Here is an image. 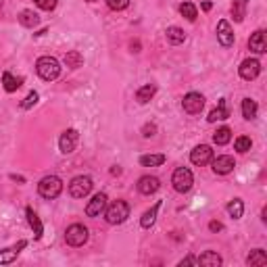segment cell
Returning <instances> with one entry per match:
<instances>
[{"mask_svg":"<svg viewBox=\"0 0 267 267\" xmlns=\"http://www.w3.org/2000/svg\"><path fill=\"white\" fill-rule=\"evenodd\" d=\"M36 71H38V75H40L42 80L53 82V80H56V77L61 75V63H58L54 56H40L38 58V63H36Z\"/></svg>","mask_w":267,"mask_h":267,"instance_id":"1","label":"cell"},{"mask_svg":"<svg viewBox=\"0 0 267 267\" xmlns=\"http://www.w3.org/2000/svg\"><path fill=\"white\" fill-rule=\"evenodd\" d=\"M105 217L111 225H119L130 217V205L125 201H115L113 205H108L105 209Z\"/></svg>","mask_w":267,"mask_h":267,"instance_id":"2","label":"cell"},{"mask_svg":"<svg viewBox=\"0 0 267 267\" xmlns=\"http://www.w3.org/2000/svg\"><path fill=\"white\" fill-rule=\"evenodd\" d=\"M38 192H40L42 199L53 201L63 192V182L58 180L56 175H46L40 180V184H38Z\"/></svg>","mask_w":267,"mask_h":267,"instance_id":"3","label":"cell"},{"mask_svg":"<svg viewBox=\"0 0 267 267\" xmlns=\"http://www.w3.org/2000/svg\"><path fill=\"white\" fill-rule=\"evenodd\" d=\"M171 184L175 188V192L184 194V192H188L192 188L194 175H192V171L188 169V167H177V169L173 171V175H171Z\"/></svg>","mask_w":267,"mask_h":267,"instance_id":"4","label":"cell"},{"mask_svg":"<svg viewBox=\"0 0 267 267\" xmlns=\"http://www.w3.org/2000/svg\"><path fill=\"white\" fill-rule=\"evenodd\" d=\"M92 177L90 175H77L71 180V184H69V194L73 196V199H84V196H88L92 192Z\"/></svg>","mask_w":267,"mask_h":267,"instance_id":"5","label":"cell"},{"mask_svg":"<svg viewBox=\"0 0 267 267\" xmlns=\"http://www.w3.org/2000/svg\"><path fill=\"white\" fill-rule=\"evenodd\" d=\"M65 240L69 246H84L88 242V227L82 223H73L67 227L65 232Z\"/></svg>","mask_w":267,"mask_h":267,"instance_id":"6","label":"cell"},{"mask_svg":"<svg viewBox=\"0 0 267 267\" xmlns=\"http://www.w3.org/2000/svg\"><path fill=\"white\" fill-rule=\"evenodd\" d=\"M182 107H184L186 113L199 115V113L203 111V107H205V96L199 94V92H188V94L184 96V101H182Z\"/></svg>","mask_w":267,"mask_h":267,"instance_id":"7","label":"cell"},{"mask_svg":"<svg viewBox=\"0 0 267 267\" xmlns=\"http://www.w3.org/2000/svg\"><path fill=\"white\" fill-rule=\"evenodd\" d=\"M77 140H80V134L77 130H65L58 138V148H61L63 155H71L77 146Z\"/></svg>","mask_w":267,"mask_h":267,"instance_id":"8","label":"cell"},{"mask_svg":"<svg viewBox=\"0 0 267 267\" xmlns=\"http://www.w3.org/2000/svg\"><path fill=\"white\" fill-rule=\"evenodd\" d=\"M238 71H240L242 80L251 82V80H255V77H259V73H261V63L257 61V58H246V61H242V65H240Z\"/></svg>","mask_w":267,"mask_h":267,"instance_id":"9","label":"cell"},{"mask_svg":"<svg viewBox=\"0 0 267 267\" xmlns=\"http://www.w3.org/2000/svg\"><path fill=\"white\" fill-rule=\"evenodd\" d=\"M217 40H219V44L225 48H230L234 44V29H232L230 21H225V19H221V21L217 23Z\"/></svg>","mask_w":267,"mask_h":267,"instance_id":"10","label":"cell"},{"mask_svg":"<svg viewBox=\"0 0 267 267\" xmlns=\"http://www.w3.org/2000/svg\"><path fill=\"white\" fill-rule=\"evenodd\" d=\"M107 194H103V192H98L94 199L88 203V207H86V215L88 217H101L103 213H105V209H107Z\"/></svg>","mask_w":267,"mask_h":267,"instance_id":"11","label":"cell"},{"mask_svg":"<svg viewBox=\"0 0 267 267\" xmlns=\"http://www.w3.org/2000/svg\"><path fill=\"white\" fill-rule=\"evenodd\" d=\"M161 188V182H159V177H155V175H142L140 180H138V192L140 194H155L157 190Z\"/></svg>","mask_w":267,"mask_h":267,"instance_id":"12","label":"cell"},{"mask_svg":"<svg viewBox=\"0 0 267 267\" xmlns=\"http://www.w3.org/2000/svg\"><path fill=\"white\" fill-rule=\"evenodd\" d=\"M211 159H213V151H211V146H207V144L196 146L190 153V161L194 165H207V163H211Z\"/></svg>","mask_w":267,"mask_h":267,"instance_id":"13","label":"cell"},{"mask_svg":"<svg viewBox=\"0 0 267 267\" xmlns=\"http://www.w3.org/2000/svg\"><path fill=\"white\" fill-rule=\"evenodd\" d=\"M27 246V240H19L15 246H8V249H4V251H0V265H6V263H13L17 257H19V253H21L23 249Z\"/></svg>","mask_w":267,"mask_h":267,"instance_id":"14","label":"cell"},{"mask_svg":"<svg viewBox=\"0 0 267 267\" xmlns=\"http://www.w3.org/2000/svg\"><path fill=\"white\" fill-rule=\"evenodd\" d=\"M211 161H213V171L219 173V175L230 173L234 167H236L234 157H230V155H221V157H217V159H211Z\"/></svg>","mask_w":267,"mask_h":267,"instance_id":"15","label":"cell"},{"mask_svg":"<svg viewBox=\"0 0 267 267\" xmlns=\"http://www.w3.org/2000/svg\"><path fill=\"white\" fill-rule=\"evenodd\" d=\"M249 48L253 53L257 54H263L267 53V44H265V32L263 29H257V32L251 36V40H249Z\"/></svg>","mask_w":267,"mask_h":267,"instance_id":"16","label":"cell"},{"mask_svg":"<svg viewBox=\"0 0 267 267\" xmlns=\"http://www.w3.org/2000/svg\"><path fill=\"white\" fill-rule=\"evenodd\" d=\"M25 215H27V223H29V227H32V230H34L36 240H40V238H42V234H44V227H42L40 217H38V215L34 213L32 207H27V209H25Z\"/></svg>","mask_w":267,"mask_h":267,"instance_id":"17","label":"cell"},{"mask_svg":"<svg viewBox=\"0 0 267 267\" xmlns=\"http://www.w3.org/2000/svg\"><path fill=\"white\" fill-rule=\"evenodd\" d=\"M227 117H230V108L225 107V98H221V101L217 103V107L209 113V117H207V119H209V123H215V121L227 119Z\"/></svg>","mask_w":267,"mask_h":267,"instance_id":"18","label":"cell"},{"mask_svg":"<svg viewBox=\"0 0 267 267\" xmlns=\"http://www.w3.org/2000/svg\"><path fill=\"white\" fill-rule=\"evenodd\" d=\"M196 263L203 265V267H219L221 265V257L217 253H213V251H207L196 259Z\"/></svg>","mask_w":267,"mask_h":267,"instance_id":"19","label":"cell"},{"mask_svg":"<svg viewBox=\"0 0 267 267\" xmlns=\"http://www.w3.org/2000/svg\"><path fill=\"white\" fill-rule=\"evenodd\" d=\"M246 6H249V0H234L232 2V17L236 23H242L246 17Z\"/></svg>","mask_w":267,"mask_h":267,"instance_id":"20","label":"cell"},{"mask_svg":"<svg viewBox=\"0 0 267 267\" xmlns=\"http://www.w3.org/2000/svg\"><path fill=\"white\" fill-rule=\"evenodd\" d=\"M21 84H23V77H15V75H11L8 71L2 73V86H4V90H6V92H15V90H19V88H21Z\"/></svg>","mask_w":267,"mask_h":267,"instance_id":"21","label":"cell"},{"mask_svg":"<svg viewBox=\"0 0 267 267\" xmlns=\"http://www.w3.org/2000/svg\"><path fill=\"white\" fill-rule=\"evenodd\" d=\"M19 23H21L23 27L34 29L38 23H40V17H38L34 11H21L19 13Z\"/></svg>","mask_w":267,"mask_h":267,"instance_id":"22","label":"cell"},{"mask_svg":"<svg viewBox=\"0 0 267 267\" xmlns=\"http://www.w3.org/2000/svg\"><path fill=\"white\" fill-rule=\"evenodd\" d=\"M157 94V86H153V84H146V86H142L140 90L136 92V101L138 103H142V105H146L151 98Z\"/></svg>","mask_w":267,"mask_h":267,"instance_id":"23","label":"cell"},{"mask_svg":"<svg viewBox=\"0 0 267 267\" xmlns=\"http://www.w3.org/2000/svg\"><path fill=\"white\" fill-rule=\"evenodd\" d=\"M165 36H167V40H169L171 44H182V42L186 40V34H184V29H182V27H175V25L167 27Z\"/></svg>","mask_w":267,"mask_h":267,"instance_id":"24","label":"cell"},{"mask_svg":"<svg viewBox=\"0 0 267 267\" xmlns=\"http://www.w3.org/2000/svg\"><path fill=\"white\" fill-rule=\"evenodd\" d=\"M257 111H259V107H257V103L253 101V98H244L242 101V115H244V119H255L257 117Z\"/></svg>","mask_w":267,"mask_h":267,"instance_id":"25","label":"cell"},{"mask_svg":"<svg viewBox=\"0 0 267 267\" xmlns=\"http://www.w3.org/2000/svg\"><path fill=\"white\" fill-rule=\"evenodd\" d=\"M232 140V130L230 127H219V130H217L215 134H213V142L217 144V146H223V144H227Z\"/></svg>","mask_w":267,"mask_h":267,"instance_id":"26","label":"cell"},{"mask_svg":"<svg viewBox=\"0 0 267 267\" xmlns=\"http://www.w3.org/2000/svg\"><path fill=\"white\" fill-rule=\"evenodd\" d=\"M165 163V155H142L140 165L142 167H159Z\"/></svg>","mask_w":267,"mask_h":267,"instance_id":"27","label":"cell"},{"mask_svg":"<svg viewBox=\"0 0 267 267\" xmlns=\"http://www.w3.org/2000/svg\"><path fill=\"white\" fill-rule=\"evenodd\" d=\"M82 63H84V56L77 53V51H69L67 54H65V65L69 67V69H77V67H82Z\"/></svg>","mask_w":267,"mask_h":267,"instance_id":"28","label":"cell"},{"mask_svg":"<svg viewBox=\"0 0 267 267\" xmlns=\"http://www.w3.org/2000/svg\"><path fill=\"white\" fill-rule=\"evenodd\" d=\"M159 209H161V203H157L153 209H148L144 215H142V219H140V223H142V227H151L153 223H155V219H157V213H159Z\"/></svg>","mask_w":267,"mask_h":267,"instance_id":"29","label":"cell"},{"mask_svg":"<svg viewBox=\"0 0 267 267\" xmlns=\"http://www.w3.org/2000/svg\"><path fill=\"white\" fill-rule=\"evenodd\" d=\"M246 263H249V265H267V255H265V251L255 249L249 257H246Z\"/></svg>","mask_w":267,"mask_h":267,"instance_id":"30","label":"cell"},{"mask_svg":"<svg viewBox=\"0 0 267 267\" xmlns=\"http://www.w3.org/2000/svg\"><path fill=\"white\" fill-rule=\"evenodd\" d=\"M227 213H230V217H234V219H240L242 213H244V203L240 199H234L230 205H227Z\"/></svg>","mask_w":267,"mask_h":267,"instance_id":"31","label":"cell"},{"mask_svg":"<svg viewBox=\"0 0 267 267\" xmlns=\"http://www.w3.org/2000/svg\"><path fill=\"white\" fill-rule=\"evenodd\" d=\"M180 13H182V17L188 19V21H194L196 15H199V13H196V6L192 2H182L180 4Z\"/></svg>","mask_w":267,"mask_h":267,"instance_id":"32","label":"cell"},{"mask_svg":"<svg viewBox=\"0 0 267 267\" xmlns=\"http://www.w3.org/2000/svg\"><path fill=\"white\" fill-rule=\"evenodd\" d=\"M234 146H236V151H238V153H249L251 146H253V140L249 136H240V138H236Z\"/></svg>","mask_w":267,"mask_h":267,"instance_id":"33","label":"cell"},{"mask_svg":"<svg viewBox=\"0 0 267 267\" xmlns=\"http://www.w3.org/2000/svg\"><path fill=\"white\" fill-rule=\"evenodd\" d=\"M38 98H40V96H38V92H36V90H32V92H29V94L25 96V101L21 103V108H32V107L38 103Z\"/></svg>","mask_w":267,"mask_h":267,"instance_id":"34","label":"cell"},{"mask_svg":"<svg viewBox=\"0 0 267 267\" xmlns=\"http://www.w3.org/2000/svg\"><path fill=\"white\" fill-rule=\"evenodd\" d=\"M108 8H113V11H123V8H127V4H130V0H107Z\"/></svg>","mask_w":267,"mask_h":267,"instance_id":"35","label":"cell"},{"mask_svg":"<svg viewBox=\"0 0 267 267\" xmlns=\"http://www.w3.org/2000/svg\"><path fill=\"white\" fill-rule=\"evenodd\" d=\"M38 8H42V11H53L56 6V0H34Z\"/></svg>","mask_w":267,"mask_h":267,"instance_id":"36","label":"cell"},{"mask_svg":"<svg viewBox=\"0 0 267 267\" xmlns=\"http://www.w3.org/2000/svg\"><path fill=\"white\" fill-rule=\"evenodd\" d=\"M144 138H151V136H155V132H157V125H153V123H148V125H144Z\"/></svg>","mask_w":267,"mask_h":267,"instance_id":"37","label":"cell"},{"mask_svg":"<svg viewBox=\"0 0 267 267\" xmlns=\"http://www.w3.org/2000/svg\"><path fill=\"white\" fill-rule=\"evenodd\" d=\"M209 230H211V232H221L223 225H221L219 221H211V223H209Z\"/></svg>","mask_w":267,"mask_h":267,"instance_id":"38","label":"cell"},{"mask_svg":"<svg viewBox=\"0 0 267 267\" xmlns=\"http://www.w3.org/2000/svg\"><path fill=\"white\" fill-rule=\"evenodd\" d=\"M188 263H192V265H196V259L194 257H186L184 261H180V265H188Z\"/></svg>","mask_w":267,"mask_h":267,"instance_id":"39","label":"cell"},{"mask_svg":"<svg viewBox=\"0 0 267 267\" xmlns=\"http://www.w3.org/2000/svg\"><path fill=\"white\" fill-rule=\"evenodd\" d=\"M211 6H213L211 2H203V11H211Z\"/></svg>","mask_w":267,"mask_h":267,"instance_id":"40","label":"cell"},{"mask_svg":"<svg viewBox=\"0 0 267 267\" xmlns=\"http://www.w3.org/2000/svg\"><path fill=\"white\" fill-rule=\"evenodd\" d=\"M11 177H13V180H15V182H21V184L25 182V180H23V177H21V175H11Z\"/></svg>","mask_w":267,"mask_h":267,"instance_id":"41","label":"cell"},{"mask_svg":"<svg viewBox=\"0 0 267 267\" xmlns=\"http://www.w3.org/2000/svg\"><path fill=\"white\" fill-rule=\"evenodd\" d=\"M111 173H113V175H119V173H121V169H119V167H113Z\"/></svg>","mask_w":267,"mask_h":267,"instance_id":"42","label":"cell"},{"mask_svg":"<svg viewBox=\"0 0 267 267\" xmlns=\"http://www.w3.org/2000/svg\"><path fill=\"white\" fill-rule=\"evenodd\" d=\"M88 2H96V0H88Z\"/></svg>","mask_w":267,"mask_h":267,"instance_id":"43","label":"cell"}]
</instances>
